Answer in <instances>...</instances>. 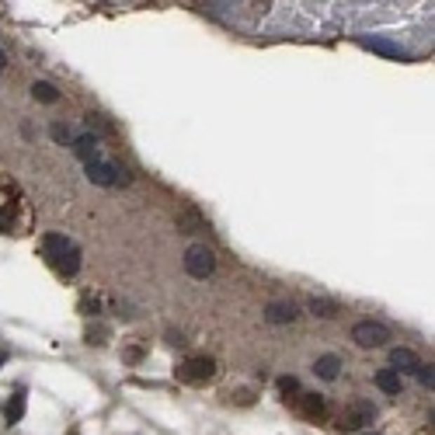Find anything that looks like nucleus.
I'll return each mask as SVG.
<instances>
[{
    "instance_id": "f257e3e1",
    "label": "nucleus",
    "mask_w": 435,
    "mask_h": 435,
    "mask_svg": "<svg viewBox=\"0 0 435 435\" xmlns=\"http://www.w3.org/2000/svg\"><path fill=\"white\" fill-rule=\"evenodd\" d=\"M373 418H376V408H373L369 401H352L348 408H342L335 429H338V432H359V429L373 425Z\"/></svg>"
},
{
    "instance_id": "f03ea898",
    "label": "nucleus",
    "mask_w": 435,
    "mask_h": 435,
    "mask_svg": "<svg viewBox=\"0 0 435 435\" xmlns=\"http://www.w3.org/2000/svg\"><path fill=\"white\" fill-rule=\"evenodd\" d=\"M174 376H178L181 383H209V380L216 376V362H213L209 355H192V359H185V362L174 369Z\"/></svg>"
},
{
    "instance_id": "7ed1b4c3",
    "label": "nucleus",
    "mask_w": 435,
    "mask_h": 435,
    "mask_svg": "<svg viewBox=\"0 0 435 435\" xmlns=\"http://www.w3.org/2000/svg\"><path fill=\"white\" fill-rule=\"evenodd\" d=\"M352 342L362 348H380L390 342V328L380 324V321H362V324L352 328Z\"/></svg>"
},
{
    "instance_id": "20e7f679",
    "label": "nucleus",
    "mask_w": 435,
    "mask_h": 435,
    "mask_svg": "<svg viewBox=\"0 0 435 435\" xmlns=\"http://www.w3.org/2000/svg\"><path fill=\"white\" fill-rule=\"evenodd\" d=\"M213 268H216V255H213L209 248L195 244V248L185 251V272H188L192 279H209Z\"/></svg>"
},
{
    "instance_id": "39448f33",
    "label": "nucleus",
    "mask_w": 435,
    "mask_h": 435,
    "mask_svg": "<svg viewBox=\"0 0 435 435\" xmlns=\"http://www.w3.org/2000/svg\"><path fill=\"white\" fill-rule=\"evenodd\" d=\"M87 181L91 185H126L129 174L122 171L119 164H108V161H91L87 164Z\"/></svg>"
},
{
    "instance_id": "423d86ee",
    "label": "nucleus",
    "mask_w": 435,
    "mask_h": 435,
    "mask_svg": "<svg viewBox=\"0 0 435 435\" xmlns=\"http://www.w3.org/2000/svg\"><path fill=\"white\" fill-rule=\"evenodd\" d=\"M293 401H296V415L307 418V422H321V418L328 415V401L317 397V394H300V397H293Z\"/></svg>"
},
{
    "instance_id": "0eeeda50",
    "label": "nucleus",
    "mask_w": 435,
    "mask_h": 435,
    "mask_svg": "<svg viewBox=\"0 0 435 435\" xmlns=\"http://www.w3.org/2000/svg\"><path fill=\"white\" fill-rule=\"evenodd\" d=\"M70 248H74V244H70L63 234H46V237L39 241V251H42V258L49 261V265H56V261L63 258Z\"/></svg>"
},
{
    "instance_id": "6e6552de",
    "label": "nucleus",
    "mask_w": 435,
    "mask_h": 435,
    "mask_svg": "<svg viewBox=\"0 0 435 435\" xmlns=\"http://www.w3.org/2000/svg\"><path fill=\"white\" fill-rule=\"evenodd\" d=\"M70 147H74V154H77L84 164H91V161H101V140H98V136H91V133H87V136H77Z\"/></svg>"
},
{
    "instance_id": "1a4fd4ad",
    "label": "nucleus",
    "mask_w": 435,
    "mask_h": 435,
    "mask_svg": "<svg viewBox=\"0 0 435 435\" xmlns=\"http://www.w3.org/2000/svg\"><path fill=\"white\" fill-rule=\"evenodd\" d=\"M362 46L366 49H373V53H383V56H390V60H408V49H401L397 42H390V39H362Z\"/></svg>"
},
{
    "instance_id": "9d476101",
    "label": "nucleus",
    "mask_w": 435,
    "mask_h": 435,
    "mask_svg": "<svg viewBox=\"0 0 435 435\" xmlns=\"http://www.w3.org/2000/svg\"><path fill=\"white\" fill-rule=\"evenodd\" d=\"M390 366H394V373L401 376V373H415L422 362H418V355H415L411 348H394V352H390Z\"/></svg>"
},
{
    "instance_id": "9b49d317",
    "label": "nucleus",
    "mask_w": 435,
    "mask_h": 435,
    "mask_svg": "<svg viewBox=\"0 0 435 435\" xmlns=\"http://www.w3.org/2000/svg\"><path fill=\"white\" fill-rule=\"evenodd\" d=\"M265 317H268V324H293L300 317V310H296V303H272Z\"/></svg>"
},
{
    "instance_id": "f8f14e48",
    "label": "nucleus",
    "mask_w": 435,
    "mask_h": 435,
    "mask_svg": "<svg viewBox=\"0 0 435 435\" xmlns=\"http://www.w3.org/2000/svg\"><path fill=\"white\" fill-rule=\"evenodd\" d=\"M202 227H206V223H202V216H199L192 206H185V209L178 213V230H181V234H199Z\"/></svg>"
},
{
    "instance_id": "ddd939ff",
    "label": "nucleus",
    "mask_w": 435,
    "mask_h": 435,
    "mask_svg": "<svg viewBox=\"0 0 435 435\" xmlns=\"http://www.w3.org/2000/svg\"><path fill=\"white\" fill-rule=\"evenodd\" d=\"M338 369H342V359H338V355H321V359L314 362V373H317L321 380H338Z\"/></svg>"
},
{
    "instance_id": "4468645a",
    "label": "nucleus",
    "mask_w": 435,
    "mask_h": 435,
    "mask_svg": "<svg viewBox=\"0 0 435 435\" xmlns=\"http://www.w3.org/2000/svg\"><path fill=\"white\" fill-rule=\"evenodd\" d=\"M53 268H56V272H60L63 279H74V275H77V268H81V251H77V244H74V248H70V251H67L63 258L56 261Z\"/></svg>"
},
{
    "instance_id": "2eb2a0df",
    "label": "nucleus",
    "mask_w": 435,
    "mask_h": 435,
    "mask_svg": "<svg viewBox=\"0 0 435 435\" xmlns=\"http://www.w3.org/2000/svg\"><path fill=\"white\" fill-rule=\"evenodd\" d=\"M310 314H317V317H338V314H342V307H338V300L314 296V300H310Z\"/></svg>"
},
{
    "instance_id": "dca6fc26",
    "label": "nucleus",
    "mask_w": 435,
    "mask_h": 435,
    "mask_svg": "<svg viewBox=\"0 0 435 435\" xmlns=\"http://www.w3.org/2000/svg\"><path fill=\"white\" fill-rule=\"evenodd\" d=\"M4 418H7L11 425L25 418V390H18V394H14V397H11V401L4 404Z\"/></svg>"
},
{
    "instance_id": "f3484780",
    "label": "nucleus",
    "mask_w": 435,
    "mask_h": 435,
    "mask_svg": "<svg viewBox=\"0 0 435 435\" xmlns=\"http://www.w3.org/2000/svg\"><path fill=\"white\" fill-rule=\"evenodd\" d=\"M376 387H380L383 394H401V376H397L394 369H380V373H376Z\"/></svg>"
},
{
    "instance_id": "a211bd4d",
    "label": "nucleus",
    "mask_w": 435,
    "mask_h": 435,
    "mask_svg": "<svg viewBox=\"0 0 435 435\" xmlns=\"http://www.w3.org/2000/svg\"><path fill=\"white\" fill-rule=\"evenodd\" d=\"M32 98H35V101H46V105H53L60 94H56V87H53V84H46V81H35V84H32Z\"/></svg>"
},
{
    "instance_id": "6ab92c4d",
    "label": "nucleus",
    "mask_w": 435,
    "mask_h": 435,
    "mask_svg": "<svg viewBox=\"0 0 435 435\" xmlns=\"http://www.w3.org/2000/svg\"><path fill=\"white\" fill-rule=\"evenodd\" d=\"M112 331L105 328V324H91L84 331V338H87V345H105V338H108Z\"/></svg>"
},
{
    "instance_id": "aec40b11",
    "label": "nucleus",
    "mask_w": 435,
    "mask_h": 435,
    "mask_svg": "<svg viewBox=\"0 0 435 435\" xmlns=\"http://www.w3.org/2000/svg\"><path fill=\"white\" fill-rule=\"evenodd\" d=\"M53 140H56V143H74V129L63 126V122H56V126H53Z\"/></svg>"
},
{
    "instance_id": "412c9836",
    "label": "nucleus",
    "mask_w": 435,
    "mask_h": 435,
    "mask_svg": "<svg viewBox=\"0 0 435 435\" xmlns=\"http://www.w3.org/2000/svg\"><path fill=\"white\" fill-rule=\"evenodd\" d=\"M279 390H282L286 401H289V394H300V380H296V376H282V380H279Z\"/></svg>"
},
{
    "instance_id": "4be33fe9",
    "label": "nucleus",
    "mask_w": 435,
    "mask_h": 435,
    "mask_svg": "<svg viewBox=\"0 0 435 435\" xmlns=\"http://www.w3.org/2000/svg\"><path fill=\"white\" fill-rule=\"evenodd\" d=\"M415 373H418V380H422V387H429V390H432V383H435V373H432V366H418Z\"/></svg>"
},
{
    "instance_id": "5701e85b",
    "label": "nucleus",
    "mask_w": 435,
    "mask_h": 435,
    "mask_svg": "<svg viewBox=\"0 0 435 435\" xmlns=\"http://www.w3.org/2000/svg\"><path fill=\"white\" fill-rule=\"evenodd\" d=\"M81 310H84L87 317H98V310H101V307H98V300H94V296L87 293L84 300H81Z\"/></svg>"
},
{
    "instance_id": "b1692460",
    "label": "nucleus",
    "mask_w": 435,
    "mask_h": 435,
    "mask_svg": "<svg viewBox=\"0 0 435 435\" xmlns=\"http://www.w3.org/2000/svg\"><path fill=\"white\" fill-rule=\"evenodd\" d=\"M122 359H126V362H140V359H143V345H129L122 352Z\"/></svg>"
},
{
    "instance_id": "393cba45",
    "label": "nucleus",
    "mask_w": 435,
    "mask_h": 435,
    "mask_svg": "<svg viewBox=\"0 0 435 435\" xmlns=\"http://www.w3.org/2000/svg\"><path fill=\"white\" fill-rule=\"evenodd\" d=\"M4 359H7V352H0V366H4Z\"/></svg>"
},
{
    "instance_id": "a878e982",
    "label": "nucleus",
    "mask_w": 435,
    "mask_h": 435,
    "mask_svg": "<svg viewBox=\"0 0 435 435\" xmlns=\"http://www.w3.org/2000/svg\"><path fill=\"white\" fill-rule=\"evenodd\" d=\"M0 70H4V53H0Z\"/></svg>"
},
{
    "instance_id": "bb28decb",
    "label": "nucleus",
    "mask_w": 435,
    "mask_h": 435,
    "mask_svg": "<svg viewBox=\"0 0 435 435\" xmlns=\"http://www.w3.org/2000/svg\"><path fill=\"white\" fill-rule=\"evenodd\" d=\"M369 435H373V432H369Z\"/></svg>"
}]
</instances>
